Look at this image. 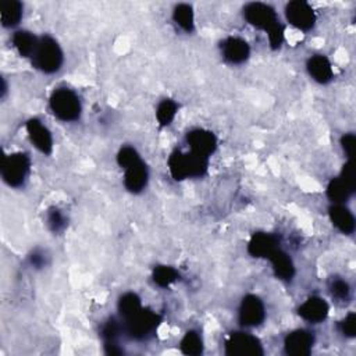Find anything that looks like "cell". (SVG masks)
<instances>
[{"mask_svg":"<svg viewBox=\"0 0 356 356\" xmlns=\"http://www.w3.org/2000/svg\"><path fill=\"white\" fill-rule=\"evenodd\" d=\"M244 17L251 26L268 32L273 49L281 46L284 41V27L280 24L279 16L272 6L259 2L250 3L244 8Z\"/></svg>","mask_w":356,"mask_h":356,"instance_id":"6da1fadb","label":"cell"},{"mask_svg":"<svg viewBox=\"0 0 356 356\" xmlns=\"http://www.w3.org/2000/svg\"><path fill=\"white\" fill-rule=\"evenodd\" d=\"M207 166L209 158L198 155L192 151H176L171 153L169 159V170L176 181L203 177L207 171Z\"/></svg>","mask_w":356,"mask_h":356,"instance_id":"7a4b0ae2","label":"cell"},{"mask_svg":"<svg viewBox=\"0 0 356 356\" xmlns=\"http://www.w3.org/2000/svg\"><path fill=\"white\" fill-rule=\"evenodd\" d=\"M53 114L62 122H75L81 117L82 106L78 95L67 88L55 91L49 100Z\"/></svg>","mask_w":356,"mask_h":356,"instance_id":"3957f363","label":"cell"},{"mask_svg":"<svg viewBox=\"0 0 356 356\" xmlns=\"http://www.w3.org/2000/svg\"><path fill=\"white\" fill-rule=\"evenodd\" d=\"M31 59L32 64L38 70L46 74H52L60 70L63 64V52L53 38L44 37L39 39L38 48Z\"/></svg>","mask_w":356,"mask_h":356,"instance_id":"277c9868","label":"cell"},{"mask_svg":"<svg viewBox=\"0 0 356 356\" xmlns=\"http://www.w3.org/2000/svg\"><path fill=\"white\" fill-rule=\"evenodd\" d=\"M124 330L126 332L134 339H147L149 338L160 326L162 317L152 312L151 309H141L138 313L131 316L130 319L124 320Z\"/></svg>","mask_w":356,"mask_h":356,"instance_id":"5b68a950","label":"cell"},{"mask_svg":"<svg viewBox=\"0 0 356 356\" xmlns=\"http://www.w3.org/2000/svg\"><path fill=\"white\" fill-rule=\"evenodd\" d=\"M30 167H31V160L26 153H12L9 156L3 158L2 162V177L5 180V182L13 188H19L21 187L30 173Z\"/></svg>","mask_w":356,"mask_h":356,"instance_id":"8992f818","label":"cell"},{"mask_svg":"<svg viewBox=\"0 0 356 356\" xmlns=\"http://www.w3.org/2000/svg\"><path fill=\"white\" fill-rule=\"evenodd\" d=\"M224 348L228 356H261L265 352L261 339L248 332H232Z\"/></svg>","mask_w":356,"mask_h":356,"instance_id":"52a82bcc","label":"cell"},{"mask_svg":"<svg viewBox=\"0 0 356 356\" xmlns=\"http://www.w3.org/2000/svg\"><path fill=\"white\" fill-rule=\"evenodd\" d=\"M356 188V173L350 162H348L341 176L331 180L327 187V196L334 203H342L350 198Z\"/></svg>","mask_w":356,"mask_h":356,"instance_id":"ba28073f","label":"cell"},{"mask_svg":"<svg viewBox=\"0 0 356 356\" xmlns=\"http://www.w3.org/2000/svg\"><path fill=\"white\" fill-rule=\"evenodd\" d=\"M285 17L291 26L299 31H309L315 27L316 15L312 6L305 0H294L285 8Z\"/></svg>","mask_w":356,"mask_h":356,"instance_id":"9c48e42d","label":"cell"},{"mask_svg":"<svg viewBox=\"0 0 356 356\" xmlns=\"http://www.w3.org/2000/svg\"><path fill=\"white\" fill-rule=\"evenodd\" d=\"M266 309L263 301L256 295H247L240 306L238 320L245 327H258L265 321Z\"/></svg>","mask_w":356,"mask_h":356,"instance_id":"30bf717a","label":"cell"},{"mask_svg":"<svg viewBox=\"0 0 356 356\" xmlns=\"http://www.w3.org/2000/svg\"><path fill=\"white\" fill-rule=\"evenodd\" d=\"M277 250H280V241L276 235L268 232H256L248 245V252L254 258L269 259Z\"/></svg>","mask_w":356,"mask_h":356,"instance_id":"8fae6325","label":"cell"},{"mask_svg":"<svg viewBox=\"0 0 356 356\" xmlns=\"http://www.w3.org/2000/svg\"><path fill=\"white\" fill-rule=\"evenodd\" d=\"M315 345V335L308 330H295L285 337L284 348L288 355L306 356L312 352Z\"/></svg>","mask_w":356,"mask_h":356,"instance_id":"7c38bea8","label":"cell"},{"mask_svg":"<svg viewBox=\"0 0 356 356\" xmlns=\"http://www.w3.org/2000/svg\"><path fill=\"white\" fill-rule=\"evenodd\" d=\"M221 53L228 63L241 64L250 59L251 48L245 39L229 37L221 42Z\"/></svg>","mask_w":356,"mask_h":356,"instance_id":"4fadbf2b","label":"cell"},{"mask_svg":"<svg viewBox=\"0 0 356 356\" xmlns=\"http://www.w3.org/2000/svg\"><path fill=\"white\" fill-rule=\"evenodd\" d=\"M187 142L192 152L209 158L217 148V140L212 131L195 129L187 134Z\"/></svg>","mask_w":356,"mask_h":356,"instance_id":"5bb4252c","label":"cell"},{"mask_svg":"<svg viewBox=\"0 0 356 356\" xmlns=\"http://www.w3.org/2000/svg\"><path fill=\"white\" fill-rule=\"evenodd\" d=\"M27 133L34 147L44 155H50L53 151V138L50 131L38 118H31L27 123Z\"/></svg>","mask_w":356,"mask_h":356,"instance_id":"9a60e30c","label":"cell"},{"mask_svg":"<svg viewBox=\"0 0 356 356\" xmlns=\"http://www.w3.org/2000/svg\"><path fill=\"white\" fill-rule=\"evenodd\" d=\"M328 312H330L328 303L319 297L309 298L298 309V315L309 323H321L323 320L327 319Z\"/></svg>","mask_w":356,"mask_h":356,"instance_id":"2e32d148","label":"cell"},{"mask_svg":"<svg viewBox=\"0 0 356 356\" xmlns=\"http://www.w3.org/2000/svg\"><path fill=\"white\" fill-rule=\"evenodd\" d=\"M149 180V173L147 165L141 160L131 167L126 169L124 176V185L133 194H140L145 189Z\"/></svg>","mask_w":356,"mask_h":356,"instance_id":"e0dca14e","label":"cell"},{"mask_svg":"<svg viewBox=\"0 0 356 356\" xmlns=\"http://www.w3.org/2000/svg\"><path fill=\"white\" fill-rule=\"evenodd\" d=\"M308 71L310 77L319 84H327L332 79V67L330 60L323 55H316L308 60Z\"/></svg>","mask_w":356,"mask_h":356,"instance_id":"ac0fdd59","label":"cell"},{"mask_svg":"<svg viewBox=\"0 0 356 356\" xmlns=\"http://www.w3.org/2000/svg\"><path fill=\"white\" fill-rule=\"evenodd\" d=\"M331 223L342 232V234H352L355 231V217L349 209L342 206L341 203H335L328 209Z\"/></svg>","mask_w":356,"mask_h":356,"instance_id":"d6986e66","label":"cell"},{"mask_svg":"<svg viewBox=\"0 0 356 356\" xmlns=\"http://www.w3.org/2000/svg\"><path fill=\"white\" fill-rule=\"evenodd\" d=\"M269 261L272 262L274 274L285 281H291L292 277L295 276V266L292 259L280 248L277 250L270 258Z\"/></svg>","mask_w":356,"mask_h":356,"instance_id":"ffe728a7","label":"cell"},{"mask_svg":"<svg viewBox=\"0 0 356 356\" xmlns=\"http://www.w3.org/2000/svg\"><path fill=\"white\" fill-rule=\"evenodd\" d=\"M0 17H2L3 27H16L23 17V5L19 0H5L0 6Z\"/></svg>","mask_w":356,"mask_h":356,"instance_id":"44dd1931","label":"cell"},{"mask_svg":"<svg viewBox=\"0 0 356 356\" xmlns=\"http://www.w3.org/2000/svg\"><path fill=\"white\" fill-rule=\"evenodd\" d=\"M39 39L28 31H17L13 35V45L23 57H32L37 48H38Z\"/></svg>","mask_w":356,"mask_h":356,"instance_id":"7402d4cb","label":"cell"},{"mask_svg":"<svg viewBox=\"0 0 356 356\" xmlns=\"http://www.w3.org/2000/svg\"><path fill=\"white\" fill-rule=\"evenodd\" d=\"M141 309H142L141 298L134 292L124 294L120 298V301H118V312H120V315L124 320L130 319L131 316L138 313Z\"/></svg>","mask_w":356,"mask_h":356,"instance_id":"603a6c76","label":"cell"},{"mask_svg":"<svg viewBox=\"0 0 356 356\" xmlns=\"http://www.w3.org/2000/svg\"><path fill=\"white\" fill-rule=\"evenodd\" d=\"M180 348H181V352L184 355L198 356V355H200L203 352V339L199 335V332L191 330L181 339Z\"/></svg>","mask_w":356,"mask_h":356,"instance_id":"cb8c5ba5","label":"cell"},{"mask_svg":"<svg viewBox=\"0 0 356 356\" xmlns=\"http://www.w3.org/2000/svg\"><path fill=\"white\" fill-rule=\"evenodd\" d=\"M177 111H178V104L174 100H171V99L162 100L156 110V117H158L159 124L162 127L170 126L171 122L174 120Z\"/></svg>","mask_w":356,"mask_h":356,"instance_id":"d4e9b609","label":"cell"},{"mask_svg":"<svg viewBox=\"0 0 356 356\" xmlns=\"http://www.w3.org/2000/svg\"><path fill=\"white\" fill-rule=\"evenodd\" d=\"M174 21L187 32L194 31V10L189 5H178L173 13Z\"/></svg>","mask_w":356,"mask_h":356,"instance_id":"484cf974","label":"cell"},{"mask_svg":"<svg viewBox=\"0 0 356 356\" xmlns=\"http://www.w3.org/2000/svg\"><path fill=\"white\" fill-rule=\"evenodd\" d=\"M180 279L178 272L174 268L170 266H158L153 270V281L162 287V288H167L170 287L173 283H176Z\"/></svg>","mask_w":356,"mask_h":356,"instance_id":"4316f807","label":"cell"},{"mask_svg":"<svg viewBox=\"0 0 356 356\" xmlns=\"http://www.w3.org/2000/svg\"><path fill=\"white\" fill-rule=\"evenodd\" d=\"M141 162V158H140V153L133 148V147H124L120 149V152H118L117 155V163L120 167H123L124 170L131 167L133 165Z\"/></svg>","mask_w":356,"mask_h":356,"instance_id":"83f0119b","label":"cell"},{"mask_svg":"<svg viewBox=\"0 0 356 356\" xmlns=\"http://www.w3.org/2000/svg\"><path fill=\"white\" fill-rule=\"evenodd\" d=\"M122 330H124V327H122L115 320L107 321L102 330V338L104 341V345L117 344V338L120 337Z\"/></svg>","mask_w":356,"mask_h":356,"instance_id":"f1b7e54d","label":"cell"},{"mask_svg":"<svg viewBox=\"0 0 356 356\" xmlns=\"http://www.w3.org/2000/svg\"><path fill=\"white\" fill-rule=\"evenodd\" d=\"M330 292L332 298L339 302H345L350 298V287L345 280H341V279H337L331 283Z\"/></svg>","mask_w":356,"mask_h":356,"instance_id":"f546056e","label":"cell"},{"mask_svg":"<svg viewBox=\"0 0 356 356\" xmlns=\"http://www.w3.org/2000/svg\"><path fill=\"white\" fill-rule=\"evenodd\" d=\"M48 225L53 232H59L66 225V218L59 209H50L48 213Z\"/></svg>","mask_w":356,"mask_h":356,"instance_id":"4dcf8cb0","label":"cell"},{"mask_svg":"<svg viewBox=\"0 0 356 356\" xmlns=\"http://www.w3.org/2000/svg\"><path fill=\"white\" fill-rule=\"evenodd\" d=\"M339 330L345 337H355L356 334V315L349 313L341 323H339Z\"/></svg>","mask_w":356,"mask_h":356,"instance_id":"1f68e13d","label":"cell"},{"mask_svg":"<svg viewBox=\"0 0 356 356\" xmlns=\"http://www.w3.org/2000/svg\"><path fill=\"white\" fill-rule=\"evenodd\" d=\"M341 145H342V149L345 152V155L350 159L355 153V149H356V137L353 134H346L341 138Z\"/></svg>","mask_w":356,"mask_h":356,"instance_id":"d6a6232c","label":"cell"},{"mask_svg":"<svg viewBox=\"0 0 356 356\" xmlns=\"http://www.w3.org/2000/svg\"><path fill=\"white\" fill-rule=\"evenodd\" d=\"M31 262L35 268H42L45 265V258L42 255H38V254H34L31 256Z\"/></svg>","mask_w":356,"mask_h":356,"instance_id":"836d02e7","label":"cell"}]
</instances>
